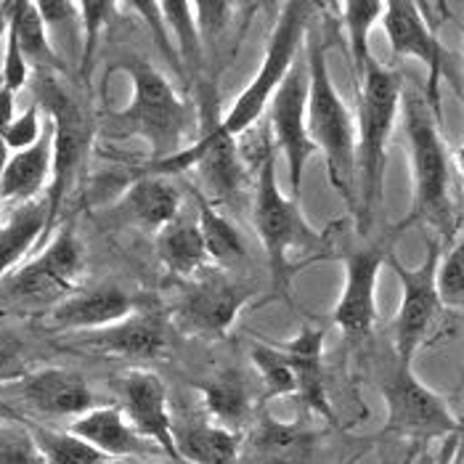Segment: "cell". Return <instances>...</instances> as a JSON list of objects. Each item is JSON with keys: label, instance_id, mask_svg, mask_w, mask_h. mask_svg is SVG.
<instances>
[{"label": "cell", "instance_id": "6da1fadb", "mask_svg": "<svg viewBox=\"0 0 464 464\" xmlns=\"http://www.w3.org/2000/svg\"><path fill=\"white\" fill-rule=\"evenodd\" d=\"M403 77L395 70L382 67L377 59L366 64L358 80L356 117V220L366 231L372 218L382 205L385 170H388V141L401 111Z\"/></svg>", "mask_w": 464, "mask_h": 464}, {"label": "cell", "instance_id": "7a4b0ae2", "mask_svg": "<svg viewBox=\"0 0 464 464\" xmlns=\"http://www.w3.org/2000/svg\"><path fill=\"white\" fill-rule=\"evenodd\" d=\"M308 136L326 160L334 191L356 213V120L332 82L322 40L308 30Z\"/></svg>", "mask_w": 464, "mask_h": 464}, {"label": "cell", "instance_id": "3957f363", "mask_svg": "<svg viewBox=\"0 0 464 464\" xmlns=\"http://www.w3.org/2000/svg\"><path fill=\"white\" fill-rule=\"evenodd\" d=\"M401 109H403L409 160H411V180H414L409 223H428L443 237H451L454 234L451 165L438 128L440 117L420 93H406L401 99Z\"/></svg>", "mask_w": 464, "mask_h": 464}, {"label": "cell", "instance_id": "277c9868", "mask_svg": "<svg viewBox=\"0 0 464 464\" xmlns=\"http://www.w3.org/2000/svg\"><path fill=\"white\" fill-rule=\"evenodd\" d=\"M111 72L128 74L133 85L130 104L111 114L114 128L149 143L154 162L170 160L183 151L186 133L191 128V109L176 93L170 80L143 59L120 62Z\"/></svg>", "mask_w": 464, "mask_h": 464}, {"label": "cell", "instance_id": "5b68a950", "mask_svg": "<svg viewBox=\"0 0 464 464\" xmlns=\"http://www.w3.org/2000/svg\"><path fill=\"white\" fill-rule=\"evenodd\" d=\"M276 146L263 157L255 183V228L268 257L271 285L276 292H286L295 276V250H314L322 245V234L305 220L297 199L282 194L276 180Z\"/></svg>", "mask_w": 464, "mask_h": 464}, {"label": "cell", "instance_id": "8992f818", "mask_svg": "<svg viewBox=\"0 0 464 464\" xmlns=\"http://www.w3.org/2000/svg\"><path fill=\"white\" fill-rule=\"evenodd\" d=\"M308 22H311V5L308 3H285L276 19V27L268 37L263 67L252 77V82L239 93V99L231 104V109L215 122V130L223 139H239L247 130H252L266 109L271 107L276 91L282 88L289 70L297 62V51L303 37L308 35Z\"/></svg>", "mask_w": 464, "mask_h": 464}, {"label": "cell", "instance_id": "52a82bcc", "mask_svg": "<svg viewBox=\"0 0 464 464\" xmlns=\"http://www.w3.org/2000/svg\"><path fill=\"white\" fill-rule=\"evenodd\" d=\"M35 91L37 107L45 109L48 122L53 128V176H51L45 199L51 208V218L56 223L59 210H62L64 199L70 197L72 186L91 154L93 125L85 114V109L77 104V99L70 96L48 72H43L37 77Z\"/></svg>", "mask_w": 464, "mask_h": 464}, {"label": "cell", "instance_id": "ba28073f", "mask_svg": "<svg viewBox=\"0 0 464 464\" xmlns=\"http://www.w3.org/2000/svg\"><path fill=\"white\" fill-rule=\"evenodd\" d=\"M85 268L82 245L72 228H62L33 260L0 282V303L8 308H53L70 297Z\"/></svg>", "mask_w": 464, "mask_h": 464}, {"label": "cell", "instance_id": "9c48e42d", "mask_svg": "<svg viewBox=\"0 0 464 464\" xmlns=\"http://www.w3.org/2000/svg\"><path fill=\"white\" fill-rule=\"evenodd\" d=\"M385 398V432L411 438V440H435L462 435L464 425L449 409L446 398L428 388L411 369V363H398L382 382Z\"/></svg>", "mask_w": 464, "mask_h": 464}, {"label": "cell", "instance_id": "30bf717a", "mask_svg": "<svg viewBox=\"0 0 464 464\" xmlns=\"http://www.w3.org/2000/svg\"><path fill=\"white\" fill-rule=\"evenodd\" d=\"M388 266L401 282V308L395 316L393 343L398 363H414V356L428 343L430 332L446 308L438 292V266H440V245L430 242L422 266L406 268L395 255L388 257Z\"/></svg>", "mask_w": 464, "mask_h": 464}, {"label": "cell", "instance_id": "8fae6325", "mask_svg": "<svg viewBox=\"0 0 464 464\" xmlns=\"http://www.w3.org/2000/svg\"><path fill=\"white\" fill-rule=\"evenodd\" d=\"M268 130L289 168L292 199L300 197L308 160L319 151L308 136V64L297 59L268 107Z\"/></svg>", "mask_w": 464, "mask_h": 464}, {"label": "cell", "instance_id": "7c38bea8", "mask_svg": "<svg viewBox=\"0 0 464 464\" xmlns=\"http://www.w3.org/2000/svg\"><path fill=\"white\" fill-rule=\"evenodd\" d=\"M382 27L395 56H409L425 64L428 70V88L425 99L432 111L440 117V80L449 67V51L438 40L428 16L422 14L420 3L411 0H391L385 3Z\"/></svg>", "mask_w": 464, "mask_h": 464}, {"label": "cell", "instance_id": "4fadbf2b", "mask_svg": "<svg viewBox=\"0 0 464 464\" xmlns=\"http://www.w3.org/2000/svg\"><path fill=\"white\" fill-rule=\"evenodd\" d=\"M114 393L120 398V409L128 422L139 430L149 443L160 446L168 457L180 462L176 446V425L168 406V388L160 374L149 369H133L114 382Z\"/></svg>", "mask_w": 464, "mask_h": 464}, {"label": "cell", "instance_id": "5bb4252c", "mask_svg": "<svg viewBox=\"0 0 464 464\" xmlns=\"http://www.w3.org/2000/svg\"><path fill=\"white\" fill-rule=\"evenodd\" d=\"M391 252L385 247L351 250L343 257L345 282L334 303L332 322L348 337H363L377 322V279Z\"/></svg>", "mask_w": 464, "mask_h": 464}, {"label": "cell", "instance_id": "9a60e30c", "mask_svg": "<svg viewBox=\"0 0 464 464\" xmlns=\"http://www.w3.org/2000/svg\"><path fill=\"white\" fill-rule=\"evenodd\" d=\"M250 289L226 276H202L186 289L179 305V326L197 337H226L250 300Z\"/></svg>", "mask_w": 464, "mask_h": 464}, {"label": "cell", "instance_id": "2e32d148", "mask_svg": "<svg viewBox=\"0 0 464 464\" xmlns=\"http://www.w3.org/2000/svg\"><path fill=\"white\" fill-rule=\"evenodd\" d=\"M8 391L22 406L43 417H72L74 422L77 417L96 409V395L91 385L77 372L59 366L27 372L16 382H11Z\"/></svg>", "mask_w": 464, "mask_h": 464}, {"label": "cell", "instance_id": "e0dca14e", "mask_svg": "<svg viewBox=\"0 0 464 464\" xmlns=\"http://www.w3.org/2000/svg\"><path fill=\"white\" fill-rule=\"evenodd\" d=\"M82 345L120 358H160L170 345V324L162 314L136 311L120 324L88 332Z\"/></svg>", "mask_w": 464, "mask_h": 464}, {"label": "cell", "instance_id": "ac0fdd59", "mask_svg": "<svg viewBox=\"0 0 464 464\" xmlns=\"http://www.w3.org/2000/svg\"><path fill=\"white\" fill-rule=\"evenodd\" d=\"M136 300L114 285L93 286L82 292H72L59 305L51 308V324L67 332H99L111 324H120L122 319L133 316Z\"/></svg>", "mask_w": 464, "mask_h": 464}, {"label": "cell", "instance_id": "d6986e66", "mask_svg": "<svg viewBox=\"0 0 464 464\" xmlns=\"http://www.w3.org/2000/svg\"><path fill=\"white\" fill-rule=\"evenodd\" d=\"M319 432L303 420L282 422L268 411L260 414L250 435L252 464H314Z\"/></svg>", "mask_w": 464, "mask_h": 464}, {"label": "cell", "instance_id": "ffe728a7", "mask_svg": "<svg viewBox=\"0 0 464 464\" xmlns=\"http://www.w3.org/2000/svg\"><path fill=\"white\" fill-rule=\"evenodd\" d=\"M70 432L88 440L93 449L107 454L109 459H141L154 446L143 435H139V430L128 422L120 406L91 409L88 414L72 422Z\"/></svg>", "mask_w": 464, "mask_h": 464}, {"label": "cell", "instance_id": "44dd1931", "mask_svg": "<svg viewBox=\"0 0 464 464\" xmlns=\"http://www.w3.org/2000/svg\"><path fill=\"white\" fill-rule=\"evenodd\" d=\"M51 176H53V128L51 122H45V133L35 146L11 154L0 180V202L3 205L35 202L48 194Z\"/></svg>", "mask_w": 464, "mask_h": 464}, {"label": "cell", "instance_id": "7402d4cb", "mask_svg": "<svg viewBox=\"0 0 464 464\" xmlns=\"http://www.w3.org/2000/svg\"><path fill=\"white\" fill-rule=\"evenodd\" d=\"M286 361L292 363L295 380H297V398L324 420H334L332 403L326 395V380H324V329L305 326L292 340L279 345Z\"/></svg>", "mask_w": 464, "mask_h": 464}, {"label": "cell", "instance_id": "603a6c76", "mask_svg": "<svg viewBox=\"0 0 464 464\" xmlns=\"http://www.w3.org/2000/svg\"><path fill=\"white\" fill-rule=\"evenodd\" d=\"M180 194L165 176L136 179L120 199V213L143 231L160 234L179 218Z\"/></svg>", "mask_w": 464, "mask_h": 464}, {"label": "cell", "instance_id": "cb8c5ba5", "mask_svg": "<svg viewBox=\"0 0 464 464\" xmlns=\"http://www.w3.org/2000/svg\"><path fill=\"white\" fill-rule=\"evenodd\" d=\"M51 226H53V218H51V208L45 197H40L35 202L16 205L8 213V218L0 223V282L24 263V257Z\"/></svg>", "mask_w": 464, "mask_h": 464}, {"label": "cell", "instance_id": "d4e9b609", "mask_svg": "<svg viewBox=\"0 0 464 464\" xmlns=\"http://www.w3.org/2000/svg\"><path fill=\"white\" fill-rule=\"evenodd\" d=\"M197 391L202 395V406H205L210 422L231 430L237 435H242V430L250 425L252 398L242 374H237L231 369L218 372L210 380L199 382Z\"/></svg>", "mask_w": 464, "mask_h": 464}, {"label": "cell", "instance_id": "484cf974", "mask_svg": "<svg viewBox=\"0 0 464 464\" xmlns=\"http://www.w3.org/2000/svg\"><path fill=\"white\" fill-rule=\"evenodd\" d=\"M157 255L162 266L180 279H197L202 271H208L210 263L199 226L183 218H176L157 234Z\"/></svg>", "mask_w": 464, "mask_h": 464}, {"label": "cell", "instance_id": "4316f807", "mask_svg": "<svg viewBox=\"0 0 464 464\" xmlns=\"http://www.w3.org/2000/svg\"><path fill=\"white\" fill-rule=\"evenodd\" d=\"M176 446L186 464H234L239 457V435L210 420L176 425Z\"/></svg>", "mask_w": 464, "mask_h": 464}, {"label": "cell", "instance_id": "83f0119b", "mask_svg": "<svg viewBox=\"0 0 464 464\" xmlns=\"http://www.w3.org/2000/svg\"><path fill=\"white\" fill-rule=\"evenodd\" d=\"M5 14H8V24L19 37V48L27 59L30 67L40 70H53L59 67V53L56 45L51 43V35L45 30V22L37 11V3L30 0H14L5 3Z\"/></svg>", "mask_w": 464, "mask_h": 464}, {"label": "cell", "instance_id": "f1b7e54d", "mask_svg": "<svg viewBox=\"0 0 464 464\" xmlns=\"http://www.w3.org/2000/svg\"><path fill=\"white\" fill-rule=\"evenodd\" d=\"M199 205V231H202V239H205V247L210 255V263H218L220 268H228V266H237L239 260L247 257V245L239 234V228H234V223L220 215L213 208V202H208L205 197L197 199Z\"/></svg>", "mask_w": 464, "mask_h": 464}, {"label": "cell", "instance_id": "f546056e", "mask_svg": "<svg viewBox=\"0 0 464 464\" xmlns=\"http://www.w3.org/2000/svg\"><path fill=\"white\" fill-rule=\"evenodd\" d=\"M340 14H343L340 19L348 35V48H351L358 82L366 72V64L374 59L369 48V35H372V27L382 19L385 3L382 0H348V3H340Z\"/></svg>", "mask_w": 464, "mask_h": 464}, {"label": "cell", "instance_id": "4dcf8cb0", "mask_svg": "<svg viewBox=\"0 0 464 464\" xmlns=\"http://www.w3.org/2000/svg\"><path fill=\"white\" fill-rule=\"evenodd\" d=\"M40 454L48 464H107L111 462L107 454L93 449L88 440L77 438L70 430L30 428Z\"/></svg>", "mask_w": 464, "mask_h": 464}, {"label": "cell", "instance_id": "1f68e13d", "mask_svg": "<svg viewBox=\"0 0 464 464\" xmlns=\"http://www.w3.org/2000/svg\"><path fill=\"white\" fill-rule=\"evenodd\" d=\"M252 363L260 374L266 398H282V395H297V380L292 372V363L279 351V345H255L252 348Z\"/></svg>", "mask_w": 464, "mask_h": 464}, {"label": "cell", "instance_id": "d6a6232c", "mask_svg": "<svg viewBox=\"0 0 464 464\" xmlns=\"http://www.w3.org/2000/svg\"><path fill=\"white\" fill-rule=\"evenodd\" d=\"M160 8H162L165 24L176 35L180 56L188 64H197L199 56H202V37H199L197 19H194V3H173V0H168V3H160Z\"/></svg>", "mask_w": 464, "mask_h": 464}, {"label": "cell", "instance_id": "836d02e7", "mask_svg": "<svg viewBox=\"0 0 464 464\" xmlns=\"http://www.w3.org/2000/svg\"><path fill=\"white\" fill-rule=\"evenodd\" d=\"M117 11V3H104V0H85L80 3V27H82V74L88 72L93 56H96V48H99V40L102 33L109 27L111 22V14Z\"/></svg>", "mask_w": 464, "mask_h": 464}, {"label": "cell", "instance_id": "e575fe53", "mask_svg": "<svg viewBox=\"0 0 464 464\" xmlns=\"http://www.w3.org/2000/svg\"><path fill=\"white\" fill-rule=\"evenodd\" d=\"M438 292H440V300L446 308H462L464 305V231L462 237L451 245V250L440 255Z\"/></svg>", "mask_w": 464, "mask_h": 464}, {"label": "cell", "instance_id": "d590c367", "mask_svg": "<svg viewBox=\"0 0 464 464\" xmlns=\"http://www.w3.org/2000/svg\"><path fill=\"white\" fill-rule=\"evenodd\" d=\"M0 464H48L30 428L22 422H0Z\"/></svg>", "mask_w": 464, "mask_h": 464}, {"label": "cell", "instance_id": "8d00e7d4", "mask_svg": "<svg viewBox=\"0 0 464 464\" xmlns=\"http://www.w3.org/2000/svg\"><path fill=\"white\" fill-rule=\"evenodd\" d=\"M43 133H45V122L40 117V107L33 104V107L24 109L22 114H16L8 122V128H5V146H8L11 154L24 151L30 146H35L43 139Z\"/></svg>", "mask_w": 464, "mask_h": 464}, {"label": "cell", "instance_id": "74e56055", "mask_svg": "<svg viewBox=\"0 0 464 464\" xmlns=\"http://www.w3.org/2000/svg\"><path fill=\"white\" fill-rule=\"evenodd\" d=\"M27 80H30V64H27V59H24V53L19 48V37L8 24L5 53H3V85L0 88H5V91H11L16 96L27 85Z\"/></svg>", "mask_w": 464, "mask_h": 464}, {"label": "cell", "instance_id": "f35d334b", "mask_svg": "<svg viewBox=\"0 0 464 464\" xmlns=\"http://www.w3.org/2000/svg\"><path fill=\"white\" fill-rule=\"evenodd\" d=\"M231 14V3H194V19H197V30L202 37V45L205 43H215L218 35H223L226 24H228V16Z\"/></svg>", "mask_w": 464, "mask_h": 464}, {"label": "cell", "instance_id": "ab89813d", "mask_svg": "<svg viewBox=\"0 0 464 464\" xmlns=\"http://www.w3.org/2000/svg\"><path fill=\"white\" fill-rule=\"evenodd\" d=\"M133 11H139L143 16V22L151 27V33H157V43H160V48L170 56V62H176V51H173V45H170V40H168V24H165V16H162V8H160V3H154V0H133V3H128Z\"/></svg>", "mask_w": 464, "mask_h": 464}, {"label": "cell", "instance_id": "60d3db41", "mask_svg": "<svg viewBox=\"0 0 464 464\" xmlns=\"http://www.w3.org/2000/svg\"><path fill=\"white\" fill-rule=\"evenodd\" d=\"M14 93L11 91H5V88H0V180H3V170H5V165H8V160H11V151H8V146H5V128H8V122L16 117L14 114ZM0 210H3V202H0Z\"/></svg>", "mask_w": 464, "mask_h": 464}, {"label": "cell", "instance_id": "b9f144b4", "mask_svg": "<svg viewBox=\"0 0 464 464\" xmlns=\"http://www.w3.org/2000/svg\"><path fill=\"white\" fill-rule=\"evenodd\" d=\"M19 377V345L8 337H0V385H11Z\"/></svg>", "mask_w": 464, "mask_h": 464}, {"label": "cell", "instance_id": "7bdbcfd3", "mask_svg": "<svg viewBox=\"0 0 464 464\" xmlns=\"http://www.w3.org/2000/svg\"><path fill=\"white\" fill-rule=\"evenodd\" d=\"M443 464H462V435L454 438V443H449V449L443 454Z\"/></svg>", "mask_w": 464, "mask_h": 464}, {"label": "cell", "instance_id": "ee69618b", "mask_svg": "<svg viewBox=\"0 0 464 464\" xmlns=\"http://www.w3.org/2000/svg\"><path fill=\"white\" fill-rule=\"evenodd\" d=\"M0 422H19V414L0 398Z\"/></svg>", "mask_w": 464, "mask_h": 464}, {"label": "cell", "instance_id": "f6af8a7d", "mask_svg": "<svg viewBox=\"0 0 464 464\" xmlns=\"http://www.w3.org/2000/svg\"><path fill=\"white\" fill-rule=\"evenodd\" d=\"M8 33V14H5V3H0V37Z\"/></svg>", "mask_w": 464, "mask_h": 464}, {"label": "cell", "instance_id": "bcb514c9", "mask_svg": "<svg viewBox=\"0 0 464 464\" xmlns=\"http://www.w3.org/2000/svg\"><path fill=\"white\" fill-rule=\"evenodd\" d=\"M422 462H425V459H422V457H420L417 451H411V454H409V457L403 459V464H422Z\"/></svg>", "mask_w": 464, "mask_h": 464}, {"label": "cell", "instance_id": "7dc6e473", "mask_svg": "<svg viewBox=\"0 0 464 464\" xmlns=\"http://www.w3.org/2000/svg\"><path fill=\"white\" fill-rule=\"evenodd\" d=\"M457 162H459V170H462L464 176V143L457 149Z\"/></svg>", "mask_w": 464, "mask_h": 464}, {"label": "cell", "instance_id": "c3c4849f", "mask_svg": "<svg viewBox=\"0 0 464 464\" xmlns=\"http://www.w3.org/2000/svg\"><path fill=\"white\" fill-rule=\"evenodd\" d=\"M107 464H149V462H143V459H111V462Z\"/></svg>", "mask_w": 464, "mask_h": 464}, {"label": "cell", "instance_id": "681fc988", "mask_svg": "<svg viewBox=\"0 0 464 464\" xmlns=\"http://www.w3.org/2000/svg\"><path fill=\"white\" fill-rule=\"evenodd\" d=\"M464 425V422H462ZM462 464H464V432H462Z\"/></svg>", "mask_w": 464, "mask_h": 464}]
</instances>
